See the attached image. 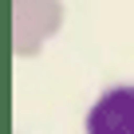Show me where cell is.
<instances>
[{"mask_svg": "<svg viewBox=\"0 0 134 134\" xmlns=\"http://www.w3.org/2000/svg\"><path fill=\"white\" fill-rule=\"evenodd\" d=\"M83 134H134V83L99 91V99L87 107Z\"/></svg>", "mask_w": 134, "mask_h": 134, "instance_id": "obj_2", "label": "cell"}, {"mask_svg": "<svg viewBox=\"0 0 134 134\" xmlns=\"http://www.w3.org/2000/svg\"><path fill=\"white\" fill-rule=\"evenodd\" d=\"M59 28H63V0H12V51H16V59H36Z\"/></svg>", "mask_w": 134, "mask_h": 134, "instance_id": "obj_1", "label": "cell"}]
</instances>
